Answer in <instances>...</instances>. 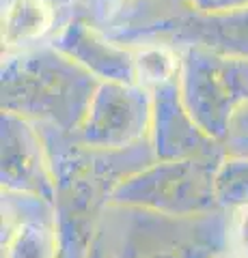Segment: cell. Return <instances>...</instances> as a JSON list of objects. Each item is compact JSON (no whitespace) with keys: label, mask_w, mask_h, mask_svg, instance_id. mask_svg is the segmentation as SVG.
Listing matches in <instances>:
<instances>
[{"label":"cell","mask_w":248,"mask_h":258,"mask_svg":"<svg viewBox=\"0 0 248 258\" xmlns=\"http://www.w3.org/2000/svg\"><path fill=\"white\" fill-rule=\"evenodd\" d=\"M52 9L45 0H11L3 15V43L26 45L50 28Z\"/></svg>","instance_id":"1"},{"label":"cell","mask_w":248,"mask_h":258,"mask_svg":"<svg viewBox=\"0 0 248 258\" xmlns=\"http://www.w3.org/2000/svg\"><path fill=\"white\" fill-rule=\"evenodd\" d=\"M233 239L237 247L248 254V205L239 209L233 217Z\"/></svg>","instance_id":"3"},{"label":"cell","mask_w":248,"mask_h":258,"mask_svg":"<svg viewBox=\"0 0 248 258\" xmlns=\"http://www.w3.org/2000/svg\"><path fill=\"white\" fill-rule=\"evenodd\" d=\"M173 56L166 50H145L138 56L140 80L145 82H162L173 74Z\"/></svg>","instance_id":"2"}]
</instances>
